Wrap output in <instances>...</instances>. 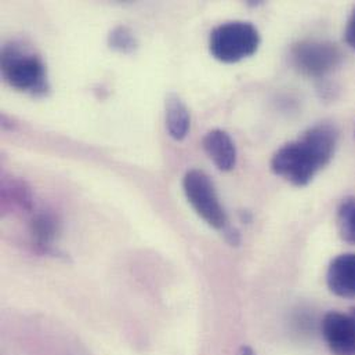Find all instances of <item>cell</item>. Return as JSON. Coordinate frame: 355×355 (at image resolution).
<instances>
[{
	"mask_svg": "<svg viewBox=\"0 0 355 355\" xmlns=\"http://www.w3.org/2000/svg\"><path fill=\"white\" fill-rule=\"evenodd\" d=\"M354 135H355V132H354Z\"/></svg>",
	"mask_w": 355,
	"mask_h": 355,
	"instance_id": "obj_15",
	"label": "cell"
},
{
	"mask_svg": "<svg viewBox=\"0 0 355 355\" xmlns=\"http://www.w3.org/2000/svg\"><path fill=\"white\" fill-rule=\"evenodd\" d=\"M202 146L217 169L221 172H230L235 168L238 158L236 147L227 132L221 129H213L207 132L203 137Z\"/></svg>",
	"mask_w": 355,
	"mask_h": 355,
	"instance_id": "obj_7",
	"label": "cell"
},
{
	"mask_svg": "<svg viewBox=\"0 0 355 355\" xmlns=\"http://www.w3.org/2000/svg\"><path fill=\"white\" fill-rule=\"evenodd\" d=\"M322 335L334 354L355 355V309L350 314H327L322 321Z\"/></svg>",
	"mask_w": 355,
	"mask_h": 355,
	"instance_id": "obj_6",
	"label": "cell"
},
{
	"mask_svg": "<svg viewBox=\"0 0 355 355\" xmlns=\"http://www.w3.org/2000/svg\"><path fill=\"white\" fill-rule=\"evenodd\" d=\"M182 189L196 214L210 227L225 232L228 228L227 213L220 203L211 178L199 169L188 171L182 178Z\"/></svg>",
	"mask_w": 355,
	"mask_h": 355,
	"instance_id": "obj_4",
	"label": "cell"
},
{
	"mask_svg": "<svg viewBox=\"0 0 355 355\" xmlns=\"http://www.w3.org/2000/svg\"><path fill=\"white\" fill-rule=\"evenodd\" d=\"M108 44L116 51L132 53L137 47V40L128 26L119 25L111 31L108 36Z\"/></svg>",
	"mask_w": 355,
	"mask_h": 355,
	"instance_id": "obj_12",
	"label": "cell"
},
{
	"mask_svg": "<svg viewBox=\"0 0 355 355\" xmlns=\"http://www.w3.org/2000/svg\"><path fill=\"white\" fill-rule=\"evenodd\" d=\"M295 68L310 78H322L342 62L339 47L325 40H303L292 47Z\"/></svg>",
	"mask_w": 355,
	"mask_h": 355,
	"instance_id": "obj_5",
	"label": "cell"
},
{
	"mask_svg": "<svg viewBox=\"0 0 355 355\" xmlns=\"http://www.w3.org/2000/svg\"><path fill=\"white\" fill-rule=\"evenodd\" d=\"M1 75L8 86L33 96L49 90L46 67L42 58L21 44H6L1 50Z\"/></svg>",
	"mask_w": 355,
	"mask_h": 355,
	"instance_id": "obj_2",
	"label": "cell"
},
{
	"mask_svg": "<svg viewBox=\"0 0 355 355\" xmlns=\"http://www.w3.org/2000/svg\"><path fill=\"white\" fill-rule=\"evenodd\" d=\"M338 140L339 132L335 125L318 123L299 140L281 147L271 159V171L296 187H304L331 164Z\"/></svg>",
	"mask_w": 355,
	"mask_h": 355,
	"instance_id": "obj_1",
	"label": "cell"
},
{
	"mask_svg": "<svg viewBox=\"0 0 355 355\" xmlns=\"http://www.w3.org/2000/svg\"><path fill=\"white\" fill-rule=\"evenodd\" d=\"M166 129L175 140H184L191 128V115L187 105L178 94L172 93L166 98Z\"/></svg>",
	"mask_w": 355,
	"mask_h": 355,
	"instance_id": "obj_9",
	"label": "cell"
},
{
	"mask_svg": "<svg viewBox=\"0 0 355 355\" xmlns=\"http://www.w3.org/2000/svg\"><path fill=\"white\" fill-rule=\"evenodd\" d=\"M260 42V33L252 22L230 21L210 32L209 51L216 60L232 64L252 57Z\"/></svg>",
	"mask_w": 355,
	"mask_h": 355,
	"instance_id": "obj_3",
	"label": "cell"
},
{
	"mask_svg": "<svg viewBox=\"0 0 355 355\" xmlns=\"http://www.w3.org/2000/svg\"><path fill=\"white\" fill-rule=\"evenodd\" d=\"M328 288L340 297H355V253L338 256L327 274Z\"/></svg>",
	"mask_w": 355,
	"mask_h": 355,
	"instance_id": "obj_8",
	"label": "cell"
},
{
	"mask_svg": "<svg viewBox=\"0 0 355 355\" xmlns=\"http://www.w3.org/2000/svg\"><path fill=\"white\" fill-rule=\"evenodd\" d=\"M238 355H257L254 352H253V349L252 347H249V346H242L241 349H239V352H238Z\"/></svg>",
	"mask_w": 355,
	"mask_h": 355,
	"instance_id": "obj_14",
	"label": "cell"
},
{
	"mask_svg": "<svg viewBox=\"0 0 355 355\" xmlns=\"http://www.w3.org/2000/svg\"><path fill=\"white\" fill-rule=\"evenodd\" d=\"M338 225L342 239L355 245V198L342 202L338 213Z\"/></svg>",
	"mask_w": 355,
	"mask_h": 355,
	"instance_id": "obj_10",
	"label": "cell"
},
{
	"mask_svg": "<svg viewBox=\"0 0 355 355\" xmlns=\"http://www.w3.org/2000/svg\"><path fill=\"white\" fill-rule=\"evenodd\" d=\"M345 39L350 47L355 49V8L352 17L347 21L346 31H345Z\"/></svg>",
	"mask_w": 355,
	"mask_h": 355,
	"instance_id": "obj_13",
	"label": "cell"
},
{
	"mask_svg": "<svg viewBox=\"0 0 355 355\" xmlns=\"http://www.w3.org/2000/svg\"><path fill=\"white\" fill-rule=\"evenodd\" d=\"M57 231V220L49 213H40L32 221V234L42 246L49 245L55 238Z\"/></svg>",
	"mask_w": 355,
	"mask_h": 355,
	"instance_id": "obj_11",
	"label": "cell"
}]
</instances>
